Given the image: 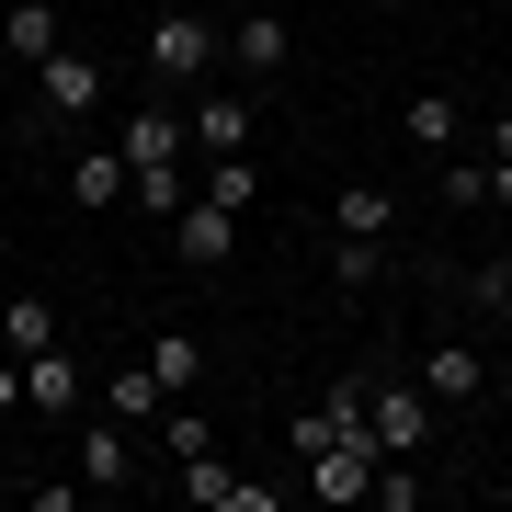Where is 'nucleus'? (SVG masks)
Segmentation results:
<instances>
[{
    "label": "nucleus",
    "mask_w": 512,
    "mask_h": 512,
    "mask_svg": "<svg viewBox=\"0 0 512 512\" xmlns=\"http://www.w3.org/2000/svg\"><path fill=\"white\" fill-rule=\"evenodd\" d=\"M137 57H148V92H194V80L228 69V23H205V12H160V23L137 35Z\"/></svg>",
    "instance_id": "nucleus-1"
},
{
    "label": "nucleus",
    "mask_w": 512,
    "mask_h": 512,
    "mask_svg": "<svg viewBox=\"0 0 512 512\" xmlns=\"http://www.w3.org/2000/svg\"><path fill=\"white\" fill-rule=\"evenodd\" d=\"M103 92H114V69L92 46H57L46 69H35V114H23V137H57V126H92L103 114Z\"/></svg>",
    "instance_id": "nucleus-2"
},
{
    "label": "nucleus",
    "mask_w": 512,
    "mask_h": 512,
    "mask_svg": "<svg viewBox=\"0 0 512 512\" xmlns=\"http://www.w3.org/2000/svg\"><path fill=\"white\" fill-rule=\"evenodd\" d=\"M433 387L421 376H365V433H376V456H421L433 444Z\"/></svg>",
    "instance_id": "nucleus-3"
},
{
    "label": "nucleus",
    "mask_w": 512,
    "mask_h": 512,
    "mask_svg": "<svg viewBox=\"0 0 512 512\" xmlns=\"http://www.w3.org/2000/svg\"><path fill=\"white\" fill-rule=\"evenodd\" d=\"M23 410H35V421H80V410H92V365H80L69 342L23 353Z\"/></svg>",
    "instance_id": "nucleus-4"
},
{
    "label": "nucleus",
    "mask_w": 512,
    "mask_h": 512,
    "mask_svg": "<svg viewBox=\"0 0 512 512\" xmlns=\"http://www.w3.org/2000/svg\"><path fill=\"white\" fill-rule=\"evenodd\" d=\"M251 126H262V103H251V92H228V80H194V103H183V137L205 148V160L251 148Z\"/></svg>",
    "instance_id": "nucleus-5"
},
{
    "label": "nucleus",
    "mask_w": 512,
    "mask_h": 512,
    "mask_svg": "<svg viewBox=\"0 0 512 512\" xmlns=\"http://www.w3.org/2000/svg\"><path fill=\"white\" fill-rule=\"evenodd\" d=\"M114 148H126V171H183V92H148L114 126Z\"/></svg>",
    "instance_id": "nucleus-6"
},
{
    "label": "nucleus",
    "mask_w": 512,
    "mask_h": 512,
    "mask_svg": "<svg viewBox=\"0 0 512 512\" xmlns=\"http://www.w3.org/2000/svg\"><path fill=\"white\" fill-rule=\"evenodd\" d=\"M160 228H171V251H183L194 274H228V262H239V217H228V205H205V194H183Z\"/></svg>",
    "instance_id": "nucleus-7"
},
{
    "label": "nucleus",
    "mask_w": 512,
    "mask_h": 512,
    "mask_svg": "<svg viewBox=\"0 0 512 512\" xmlns=\"http://www.w3.org/2000/svg\"><path fill=\"white\" fill-rule=\"evenodd\" d=\"M183 501L194 512H274V478H239L228 456H183Z\"/></svg>",
    "instance_id": "nucleus-8"
},
{
    "label": "nucleus",
    "mask_w": 512,
    "mask_h": 512,
    "mask_svg": "<svg viewBox=\"0 0 512 512\" xmlns=\"http://www.w3.org/2000/svg\"><path fill=\"white\" fill-rule=\"evenodd\" d=\"M80 478H92V490H126V478H137V421L80 410Z\"/></svg>",
    "instance_id": "nucleus-9"
},
{
    "label": "nucleus",
    "mask_w": 512,
    "mask_h": 512,
    "mask_svg": "<svg viewBox=\"0 0 512 512\" xmlns=\"http://www.w3.org/2000/svg\"><path fill=\"white\" fill-rule=\"evenodd\" d=\"M421 387H433V410H478L490 399V353L478 342H433L421 353Z\"/></svg>",
    "instance_id": "nucleus-10"
},
{
    "label": "nucleus",
    "mask_w": 512,
    "mask_h": 512,
    "mask_svg": "<svg viewBox=\"0 0 512 512\" xmlns=\"http://www.w3.org/2000/svg\"><path fill=\"white\" fill-rule=\"evenodd\" d=\"M319 444H376L365 433V376H342L319 410H296V456H319Z\"/></svg>",
    "instance_id": "nucleus-11"
},
{
    "label": "nucleus",
    "mask_w": 512,
    "mask_h": 512,
    "mask_svg": "<svg viewBox=\"0 0 512 512\" xmlns=\"http://www.w3.org/2000/svg\"><path fill=\"white\" fill-rule=\"evenodd\" d=\"M57 46H69V12H57V0H12V12H0V57H12V69H46Z\"/></svg>",
    "instance_id": "nucleus-12"
},
{
    "label": "nucleus",
    "mask_w": 512,
    "mask_h": 512,
    "mask_svg": "<svg viewBox=\"0 0 512 512\" xmlns=\"http://www.w3.org/2000/svg\"><path fill=\"white\" fill-rule=\"evenodd\" d=\"M285 57H296V23H274V12L228 23V69L239 80H285Z\"/></svg>",
    "instance_id": "nucleus-13"
},
{
    "label": "nucleus",
    "mask_w": 512,
    "mask_h": 512,
    "mask_svg": "<svg viewBox=\"0 0 512 512\" xmlns=\"http://www.w3.org/2000/svg\"><path fill=\"white\" fill-rule=\"evenodd\" d=\"M376 490V444H319L308 456V501H365Z\"/></svg>",
    "instance_id": "nucleus-14"
},
{
    "label": "nucleus",
    "mask_w": 512,
    "mask_h": 512,
    "mask_svg": "<svg viewBox=\"0 0 512 512\" xmlns=\"http://www.w3.org/2000/svg\"><path fill=\"white\" fill-rule=\"evenodd\" d=\"M387 228H399V194L387 183H342L330 194V239H387Z\"/></svg>",
    "instance_id": "nucleus-15"
},
{
    "label": "nucleus",
    "mask_w": 512,
    "mask_h": 512,
    "mask_svg": "<svg viewBox=\"0 0 512 512\" xmlns=\"http://www.w3.org/2000/svg\"><path fill=\"white\" fill-rule=\"evenodd\" d=\"M92 399H103L114 421H137V433H148V421H160V399H171V387L148 376V365H114V376H92Z\"/></svg>",
    "instance_id": "nucleus-16"
},
{
    "label": "nucleus",
    "mask_w": 512,
    "mask_h": 512,
    "mask_svg": "<svg viewBox=\"0 0 512 512\" xmlns=\"http://www.w3.org/2000/svg\"><path fill=\"white\" fill-rule=\"evenodd\" d=\"M137 365H148V376H160V387H171V399H183V387L205 376V342H194V330H148V342H137Z\"/></svg>",
    "instance_id": "nucleus-17"
},
{
    "label": "nucleus",
    "mask_w": 512,
    "mask_h": 512,
    "mask_svg": "<svg viewBox=\"0 0 512 512\" xmlns=\"http://www.w3.org/2000/svg\"><path fill=\"white\" fill-rule=\"evenodd\" d=\"M126 183H137V171H126V148H114V137L69 160V194H80V205H126Z\"/></svg>",
    "instance_id": "nucleus-18"
},
{
    "label": "nucleus",
    "mask_w": 512,
    "mask_h": 512,
    "mask_svg": "<svg viewBox=\"0 0 512 512\" xmlns=\"http://www.w3.org/2000/svg\"><path fill=\"white\" fill-rule=\"evenodd\" d=\"M399 137L421 148V160H444V148H456V92H410L399 103Z\"/></svg>",
    "instance_id": "nucleus-19"
},
{
    "label": "nucleus",
    "mask_w": 512,
    "mask_h": 512,
    "mask_svg": "<svg viewBox=\"0 0 512 512\" xmlns=\"http://www.w3.org/2000/svg\"><path fill=\"white\" fill-rule=\"evenodd\" d=\"M148 433H160V456L183 467V456H217V421H205L194 399H160V421H148Z\"/></svg>",
    "instance_id": "nucleus-20"
},
{
    "label": "nucleus",
    "mask_w": 512,
    "mask_h": 512,
    "mask_svg": "<svg viewBox=\"0 0 512 512\" xmlns=\"http://www.w3.org/2000/svg\"><path fill=\"white\" fill-rule=\"evenodd\" d=\"M330 285H342V296H376L387 285V239H330Z\"/></svg>",
    "instance_id": "nucleus-21"
},
{
    "label": "nucleus",
    "mask_w": 512,
    "mask_h": 512,
    "mask_svg": "<svg viewBox=\"0 0 512 512\" xmlns=\"http://www.w3.org/2000/svg\"><path fill=\"white\" fill-rule=\"evenodd\" d=\"M57 342V308L46 296H0V353H46Z\"/></svg>",
    "instance_id": "nucleus-22"
},
{
    "label": "nucleus",
    "mask_w": 512,
    "mask_h": 512,
    "mask_svg": "<svg viewBox=\"0 0 512 512\" xmlns=\"http://www.w3.org/2000/svg\"><path fill=\"white\" fill-rule=\"evenodd\" d=\"M251 194H262V148H228V160H205V205H228V217H239Z\"/></svg>",
    "instance_id": "nucleus-23"
},
{
    "label": "nucleus",
    "mask_w": 512,
    "mask_h": 512,
    "mask_svg": "<svg viewBox=\"0 0 512 512\" xmlns=\"http://www.w3.org/2000/svg\"><path fill=\"white\" fill-rule=\"evenodd\" d=\"M126 205H137V217H171V205H183V171H137Z\"/></svg>",
    "instance_id": "nucleus-24"
},
{
    "label": "nucleus",
    "mask_w": 512,
    "mask_h": 512,
    "mask_svg": "<svg viewBox=\"0 0 512 512\" xmlns=\"http://www.w3.org/2000/svg\"><path fill=\"white\" fill-rule=\"evenodd\" d=\"M444 205H490V160H456L444 148Z\"/></svg>",
    "instance_id": "nucleus-25"
},
{
    "label": "nucleus",
    "mask_w": 512,
    "mask_h": 512,
    "mask_svg": "<svg viewBox=\"0 0 512 512\" xmlns=\"http://www.w3.org/2000/svg\"><path fill=\"white\" fill-rule=\"evenodd\" d=\"M456 296H467V308H490V296H512V239H501V262H478V274H467Z\"/></svg>",
    "instance_id": "nucleus-26"
},
{
    "label": "nucleus",
    "mask_w": 512,
    "mask_h": 512,
    "mask_svg": "<svg viewBox=\"0 0 512 512\" xmlns=\"http://www.w3.org/2000/svg\"><path fill=\"white\" fill-rule=\"evenodd\" d=\"M23 410V353H0V421Z\"/></svg>",
    "instance_id": "nucleus-27"
},
{
    "label": "nucleus",
    "mask_w": 512,
    "mask_h": 512,
    "mask_svg": "<svg viewBox=\"0 0 512 512\" xmlns=\"http://www.w3.org/2000/svg\"><path fill=\"white\" fill-rule=\"evenodd\" d=\"M490 160H501V171H512V114H490Z\"/></svg>",
    "instance_id": "nucleus-28"
},
{
    "label": "nucleus",
    "mask_w": 512,
    "mask_h": 512,
    "mask_svg": "<svg viewBox=\"0 0 512 512\" xmlns=\"http://www.w3.org/2000/svg\"><path fill=\"white\" fill-rule=\"evenodd\" d=\"M490 330H501V342H512V296H490Z\"/></svg>",
    "instance_id": "nucleus-29"
},
{
    "label": "nucleus",
    "mask_w": 512,
    "mask_h": 512,
    "mask_svg": "<svg viewBox=\"0 0 512 512\" xmlns=\"http://www.w3.org/2000/svg\"><path fill=\"white\" fill-rule=\"evenodd\" d=\"M0 501H12V478H0Z\"/></svg>",
    "instance_id": "nucleus-30"
}]
</instances>
